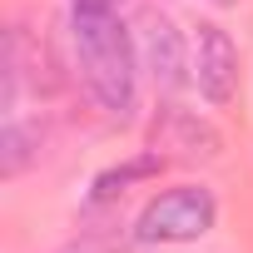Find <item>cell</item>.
<instances>
[{"instance_id":"6da1fadb","label":"cell","mask_w":253,"mask_h":253,"mask_svg":"<svg viewBox=\"0 0 253 253\" xmlns=\"http://www.w3.org/2000/svg\"><path fill=\"white\" fill-rule=\"evenodd\" d=\"M70 45H75V65H80V80L94 94V104L119 124L134 119L139 60H134V40L124 30V20L104 5H75L70 10Z\"/></svg>"},{"instance_id":"7a4b0ae2","label":"cell","mask_w":253,"mask_h":253,"mask_svg":"<svg viewBox=\"0 0 253 253\" xmlns=\"http://www.w3.org/2000/svg\"><path fill=\"white\" fill-rule=\"evenodd\" d=\"M213 218H218L213 194L189 184V189H169V194H159V199L139 213L134 233H139L144 243H189V238H204V233L213 228Z\"/></svg>"},{"instance_id":"3957f363","label":"cell","mask_w":253,"mask_h":253,"mask_svg":"<svg viewBox=\"0 0 253 253\" xmlns=\"http://www.w3.org/2000/svg\"><path fill=\"white\" fill-rule=\"evenodd\" d=\"M194 84L204 89L209 104H228L238 89V50L218 25H199L194 35Z\"/></svg>"},{"instance_id":"277c9868","label":"cell","mask_w":253,"mask_h":253,"mask_svg":"<svg viewBox=\"0 0 253 253\" xmlns=\"http://www.w3.org/2000/svg\"><path fill=\"white\" fill-rule=\"evenodd\" d=\"M149 65H154V80H164V84H179L184 70H189L169 20H149Z\"/></svg>"},{"instance_id":"5b68a950","label":"cell","mask_w":253,"mask_h":253,"mask_svg":"<svg viewBox=\"0 0 253 253\" xmlns=\"http://www.w3.org/2000/svg\"><path fill=\"white\" fill-rule=\"evenodd\" d=\"M25 144H30V134L10 119V124H5V164H0L5 174H20V169H25V159H30V149H25Z\"/></svg>"},{"instance_id":"8992f818","label":"cell","mask_w":253,"mask_h":253,"mask_svg":"<svg viewBox=\"0 0 253 253\" xmlns=\"http://www.w3.org/2000/svg\"><path fill=\"white\" fill-rule=\"evenodd\" d=\"M60 253H119L109 238H94V233H84V238H75V243H65Z\"/></svg>"},{"instance_id":"52a82bcc","label":"cell","mask_w":253,"mask_h":253,"mask_svg":"<svg viewBox=\"0 0 253 253\" xmlns=\"http://www.w3.org/2000/svg\"><path fill=\"white\" fill-rule=\"evenodd\" d=\"M75 5H104V10H114L119 0H75Z\"/></svg>"}]
</instances>
